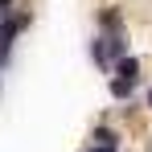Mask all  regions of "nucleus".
<instances>
[{"instance_id":"f257e3e1","label":"nucleus","mask_w":152,"mask_h":152,"mask_svg":"<svg viewBox=\"0 0 152 152\" xmlns=\"http://www.w3.org/2000/svg\"><path fill=\"white\" fill-rule=\"evenodd\" d=\"M127 33H95L91 37V62L99 66L103 74H111L115 70V62L119 58H127Z\"/></svg>"},{"instance_id":"f03ea898","label":"nucleus","mask_w":152,"mask_h":152,"mask_svg":"<svg viewBox=\"0 0 152 152\" xmlns=\"http://www.w3.org/2000/svg\"><path fill=\"white\" fill-rule=\"evenodd\" d=\"M29 21H33V17H29L25 8H12L8 17H0V45H8V50H12V45H17V37H21V29H29Z\"/></svg>"},{"instance_id":"7ed1b4c3","label":"nucleus","mask_w":152,"mask_h":152,"mask_svg":"<svg viewBox=\"0 0 152 152\" xmlns=\"http://www.w3.org/2000/svg\"><path fill=\"white\" fill-rule=\"evenodd\" d=\"M95 33H127V21L115 4H103L95 12Z\"/></svg>"},{"instance_id":"20e7f679","label":"nucleus","mask_w":152,"mask_h":152,"mask_svg":"<svg viewBox=\"0 0 152 152\" xmlns=\"http://www.w3.org/2000/svg\"><path fill=\"white\" fill-rule=\"evenodd\" d=\"M111 99L115 103H132V95H136V86H140V78H132V74H111Z\"/></svg>"},{"instance_id":"39448f33","label":"nucleus","mask_w":152,"mask_h":152,"mask_svg":"<svg viewBox=\"0 0 152 152\" xmlns=\"http://www.w3.org/2000/svg\"><path fill=\"white\" fill-rule=\"evenodd\" d=\"M91 144H124V136L115 132V127H107V124H95V132H91Z\"/></svg>"},{"instance_id":"423d86ee","label":"nucleus","mask_w":152,"mask_h":152,"mask_svg":"<svg viewBox=\"0 0 152 152\" xmlns=\"http://www.w3.org/2000/svg\"><path fill=\"white\" fill-rule=\"evenodd\" d=\"M86 152H119L115 144H86Z\"/></svg>"},{"instance_id":"0eeeda50","label":"nucleus","mask_w":152,"mask_h":152,"mask_svg":"<svg viewBox=\"0 0 152 152\" xmlns=\"http://www.w3.org/2000/svg\"><path fill=\"white\" fill-rule=\"evenodd\" d=\"M8 58H12V50H8V45H0V70L8 66Z\"/></svg>"},{"instance_id":"6e6552de","label":"nucleus","mask_w":152,"mask_h":152,"mask_svg":"<svg viewBox=\"0 0 152 152\" xmlns=\"http://www.w3.org/2000/svg\"><path fill=\"white\" fill-rule=\"evenodd\" d=\"M12 12V0H0V17H8Z\"/></svg>"},{"instance_id":"1a4fd4ad","label":"nucleus","mask_w":152,"mask_h":152,"mask_svg":"<svg viewBox=\"0 0 152 152\" xmlns=\"http://www.w3.org/2000/svg\"><path fill=\"white\" fill-rule=\"evenodd\" d=\"M144 103H148V111H152V82H148V95H144Z\"/></svg>"}]
</instances>
